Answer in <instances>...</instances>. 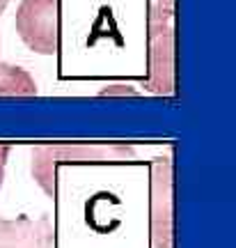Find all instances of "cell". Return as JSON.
<instances>
[{
    "instance_id": "cell-1",
    "label": "cell",
    "mask_w": 236,
    "mask_h": 248,
    "mask_svg": "<svg viewBox=\"0 0 236 248\" xmlns=\"http://www.w3.org/2000/svg\"><path fill=\"white\" fill-rule=\"evenodd\" d=\"M135 159L131 145L105 142V145H37L30 152V175L46 195L55 198L64 168L80 166H113Z\"/></svg>"
},
{
    "instance_id": "cell-2",
    "label": "cell",
    "mask_w": 236,
    "mask_h": 248,
    "mask_svg": "<svg viewBox=\"0 0 236 248\" xmlns=\"http://www.w3.org/2000/svg\"><path fill=\"white\" fill-rule=\"evenodd\" d=\"M147 88L154 94H175V9L149 2Z\"/></svg>"
},
{
    "instance_id": "cell-3",
    "label": "cell",
    "mask_w": 236,
    "mask_h": 248,
    "mask_svg": "<svg viewBox=\"0 0 236 248\" xmlns=\"http://www.w3.org/2000/svg\"><path fill=\"white\" fill-rule=\"evenodd\" d=\"M16 32L30 51L55 55L60 51V0H21Z\"/></svg>"
},
{
    "instance_id": "cell-4",
    "label": "cell",
    "mask_w": 236,
    "mask_h": 248,
    "mask_svg": "<svg viewBox=\"0 0 236 248\" xmlns=\"http://www.w3.org/2000/svg\"><path fill=\"white\" fill-rule=\"evenodd\" d=\"M151 241L158 248H172V166L167 156L151 166Z\"/></svg>"
},
{
    "instance_id": "cell-5",
    "label": "cell",
    "mask_w": 236,
    "mask_h": 248,
    "mask_svg": "<svg viewBox=\"0 0 236 248\" xmlns=\"http://www.w3.org/2000/svg\"><path fill=\"white\" fill-rule=\"evenodd\" d=\"M0 248H55V225L48 216L0 218Z\"/></svg>"
},
{
    "instance_id": "cell-6",
    "label": "cell",
    "mask_w": 236,
    "mask_h": 248,
    "mask_svg": "<svg viewBox=\"0 0 236 248\" xmlns=\"http://www.w3.org/2000/svg\"><path fill=\"white\" fill-rule=\"evenodd\" d=\"M37 83L23 67L0 62V97H37Z\"/></svg>"
},
{
    "instance_id": "cell-7",
    "label": "cell",
    "mask_w": 236,
    "mask_h": 248,
    "mask_svg": "<svg viewBox=\"0 0 236 248\" xmlns=\"http://www.w3.org/2000/svg\"><path fill=\"white\" fill-rule=\"evenodd\" d=\"M7 159H9V145H0V188H2V182H5Z\"/></svg>"
},
{
    "instance_id": "cell-8",
    "label": "cell",
    "mask_w": 236,
    "mask_h": 248,
    "mask_svg": "<svg viewBox=\"0 0 236 248\" xmlns=\"http://www.w3.org/2000/svg\"><path fill=\"white\" fill-rule=\"evenodd\" d=\"M156 5H163V7H170V9H175V0H154Z\"/></svg>"
},
{
    "instance_id": "cell-9",
    "label": "cell",
    "mask_w": 236,
    "mask_h": 248,
    "mask_svg": "<svg viewBox=\"0 0 236 248\" xmlns=\"http://www.w3.org/2000/svg\"><path fill=\"white\" fill-rule=\"evenodd\" d=\"M7 5H9V0H0V16H2V12H5Z\"/></svg>"
}]
</instances>
